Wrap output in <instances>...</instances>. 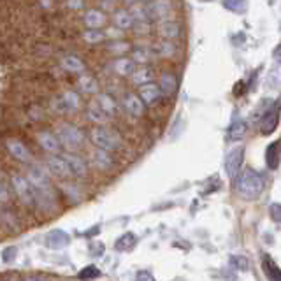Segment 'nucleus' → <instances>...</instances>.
<instances>
[{
  "instance_id": "1",
  "label": "nucleus",
  "mask_w": 281,
  "mask_h": 281,
  "mask_svg": "<svg viewBox=\"0 0 281 281\" xmlns=\"http://www.w3.org/2000/svg\"><path fill=\"white\" fill-rule=\"evenodd\" d=\"M264 192V180L257 171L253 169H244L239 176V183H237V193L241 199L253 200L259 199L260 193Z\"/></svg>"
},
{
  "instance_id": "2",
  "label": "nucleus",
  "mask_w": 281,
  "mask_h": 281,
  "mask_svg": "<svg viewBox=\"0 0 281 281\" xmlns=\"http://www.w3.org/2000/svg\"><path fill=\"white\" fill-rule=\"evenodd\" d=\"M90 141H92L95 148L104 149V151L109 153L118 149L121 144V137L111 129H106V126H95L92 132H90Z\"/></svg>"
},
{
  "instance_id": "3",
  "label": "nucleus",
  "mask_w": 281,
  "mask_h": 281,
  "mask_svg": "<svg viewBox=\"0 0 281 281\" xmlns=\"http://www.w3.org/2000/svg\"><path fill=\"white\" fill-rule=\"evenodd\" d=\"M57 139L60 146H65L67 149H78L83 146L85 134L72 123H60L57 126Z\"/></svg>"
},
{
  "instance_id": "4",
  "label": "nucleus",
  "mask_w": 281,
  "mask_h": 281,
  "mask_svg": "<svg viewBox=\"0 0 281 281\" xmlns=\"http://www.w3.org/2000/svg\"><path fill=\"white\" fill-rule=\"evenodd\" d=\"M11 185H13L16 195H18V199L21 200V204L25 206V208L29 209L35 208V190L23 174L14 172L13 176H11Z\"/></svg>"
},
{
  "instance_id": "5",
  "label": "nucleus",
  "mask_w": 281,
  "mask_h": 281,
  "mask_svg": "<svg viewBox=\"0 0 281 281\" xmlns=\"http://www.w3.org/2000/svg\"><path fill=\"white\" fill-rule=\"evenodd\" d=\"M25 177L30 181V185L34 187V190H37V192H47V190H53L51 188L49 172H47V169H44V165L32 164Z\"/></svg>"
},
{
  "instance_id": "6",
  "label": "nucleus",
  "mask_w": 281,
  "mask_h": 281,
  "mask_svg": "<svg viewBox=\"0 0 281 281\" xmlns=\"http://www.w3.org/2000/svg\"><path fill=\"white\" fill-rule=\"evenodd\" d=\"M81 106V100H79V95L72 90L69 92H63L58 98H53L51 102V108L57 113H76Z\"/></svg>"
},
{
  "instance_id": "7",
  "label": "nucleus",
  "mask_w": 281,
  "mask_h": 281,
  "mask_svg": "<svg viewBox=\"0 0 281 281\" xmlns=\"http://www.w3.org/2000/svg\"><path fill=\"white\" fill-rule=\"evenodd\" d=\"M244 160V148L243 146H236L225 157V171H227L231 180H236L241 172V165Z\"/></svg>"
},
{
  "instance_id": "8",
  "label": "nucleus",
  "mask_w": 281,
  "mask_h": 281,
  "mask_svg": "<svg viewBox=\"0 0 281 281\" xmlns=\"http://www.w3.org/2000/svg\"><path fill=\"white\" fill-rule=\"evenodd\" d=\"M46 169H47V172H49L51 176L58 177V180H62V181L70 180V177H72V174H70V171H69V165H67V162L63 160L62 155L47 157Z\"/></svg>"
},
{
  "instance_id": "9",
  "label": "nucleus",
  "mask_w": 281,
  "mask_h": 281,
  "mask_svg": "<svg viewBox=\"0 0 281 281\" xmlns=\"http://www.w3.org/2000/svg\"><path fill=\"white\" fill-rule=\"evenodd\" d=\"M146 16L148 19H165L172 11V0H153V2L146 4L144 6Z\"/></svg>"
},
{
  "instance_id": "10",
  "label": "nucleus",
  "mask_w": 281,
  "mask_h": 281,
  "mask_svg": "<svg viewBox=\"0 0 281 281\" xmlns=\"http://www.w3.org/2000/svg\"><path fill=\"white\" fill-rule=\"evenodd\" d=\"M6 148L9 151V155L14 158V160L21 162V164H29L32 162V153L30 149L27 148L19 139H7L6 141Z\"/></svg>"
},
{
  "instance_id": "11",
  "label": "nucleus",
  "mask_w": 281,
  "mask_h": 281,
  "mask_svg": "<svg viewBox=\"0 0 281 281\" xmlns=\"http://www.w3.org/2000/svg\"><path fill=\"white\" fill-rule=\"evenodd\" d=\"M63 160L67 162V165H69V171L72 176L76 177H85L86 174H88V164H86L85 158H81L76 153L69 151V153H63Z\"/></svg>"
},
{
  "instance_id": "12",
  "label": "nucleus",
  "mask_w": 281,
  "mask_h": 281,
  "mask_svg": "<svg viewBox=\"0 0 281 281\" xmlns=\"http://www.w3.org/2000/svg\"><path fill=\"white\" fill-rule=\"evenodd\" d=\"M37 142L44 151L51 153V155H58V151H60V148H62L60 142L57 139V136L47 132V130H42V132L37 134Z\"/></svg>"
},
{
  "instance_id": "13",
  "label": "nucleus",
  "mask_w": 281,
  "mask_h": 281,
  "mask_svg": "<svg viewBox=\"0 0 281 281\" xmlns=\"http://www.w3.org/2000/svg\"><path fill=\"white\" fill-rule=\"evenodd\" d=\"M157 29H158V34L164 39H167V41H172V39L181 35V25L176 19H160Z\"/></svg>"
},
{
  "instance_id": "14",
  "label": "nucleus",
  "mask_w": 281,
  "mask_h": 281,
  "mask_svg": "<svg viewBox=\"0 0 281 281\" xmlns=\"http://www.w3.org/2000/svg\"><path fill=\"white\" fill-rule=\"evenodd\" d=\"M90 162H92V165L95 169H98V171H108L114 164V160L111 158V153L98 148H95L93 151L90 153Z\"/></svg>"
},
{
  "instance_id": "15",
  "label": "nucleus",
  "mask_w": 281,
  "mask_h": 281,
  "mask_svg": "<svg viewBox=\"0 0 281 281\" xmlns=\"http://www.w3.org/2000/svg\"><path fill=\"white\" fill-rule=\"evenodd\" d=\"M160 88H158L157 83H146V85H141L139 86V95L137 97L142 100V104H148V106H153L155 102L160 98Z\"/></svg>"
},
{
  "instance_id": "16",
  "label": "nucleus",
  "mask_w": 281,
  "mask_h": 281,
  "mask_svg": "<svg viewBox=\"0 0 281 281\" xmlns=\"http://www.w3.org/2000/svg\"><path fill=\"white\" fill-rule=\"evenodd\" d=\"M123 106L126 109V113L132 114V116L139 118L144 114V104H142V100L139 97H137L136 93H129L125 95V100H123Z\"/></svg>"
},
{
  "instance_id": "17",
  "label": "nucleus",
  "mask_w": 281,
  "mask_h": 281,
  "mask_svg": "<svg viewBox=\"0 0 281 281\" xmlns=\"http://www.w3.org/2000/svg\"><path fill=\"white\" fill-rule=\"evenodd\" d=\"M95 102L98 104V108H100L102 111H104V114L108 118L111 116H116V113H118V106H116V102H114V98L111 97V95L108 93H100V95H97V98H95Z\"/></svg>"
},
{
  "instance_id": "18",
  "label": "nucleus",
  "mask_w": 281,
  "mask_h": 281,
  "mask_svg": "<svg viewBox=\"0 0 281 281\" xmlns=\"http://www.w3.org/2000/svg\"><path fill=\"white\" fill-rule=\"evenodd\" d=\"M279 121V111H278V104H276L274 109H269V113H266V116L262 118V123H260V132L262 134H271L272 130L278 126Z\"/></svg>"
},
{
  "instance_id": "19",
  "label": "nucleus",
  "mask_w": 281,
  "mask_h": 281,
  "mask_svg": "<svg viewBox=\"0 0 281 281\" xmlns=\"http://www.w3.org/2000/svg\"><path fill=\"white\" fill-rule=\"evenodd\" d=\"M60 188L63 190V195L69 199V202H72V204L81 202L83 193H81V188H79L76 183H72V181L65 180V181H62V183H60Z\"/></svg>"
},
{
  "instance_id": "20",
  "label": "nucleus",
  "mask_w": 281,
  "mask_h": 281,
  "mask_svg": "<svg viewBox=\"0 0 281 281\" xmlns=\"http://www.w3.org/2000/svg\"><path fill=\"white\" fill-rule=\"evenodd\" d=\"M85 25L88 27L90 30L100 29V27L106 25V14L100 13L98 9H90V11H86V14H85Z\"/></svg>"
},
{
  "instance_id": "21",
  "label": "nucleus",
  "mask_w": 281,
  "mask_h": 281,
  "mask_svg": "<svg viewBox=\"0 0 281 281\" xmlns=\"http://www.w3.org/2000/svg\"><path fill=\"white\" fill-rule=\"evenodd\" d=\"M46 241H47V246H49L51 250H60V248H65L67 244H69V236H67L63 231H53V232H49Z\"/></svg>"
},
{
  "instance_id": "22",
  "label": "nucleus",
  "mask_w": 281,
  "mask_h": 281,
  "mask_svg": "<svg viewBox=\"0 0 281 281\" xmlns=\"http://www.w3.org/2000/svg\"><path fill=\"white\" fill-rule=\"evenodd\" d=\"M158 88H160L162 93L172 95L174 92H176V88H177L176 76L171 74V72H164V74H162V78H160V83H158Z\"/></svg>"
},
{
  "instance_id": "23",
  "label": "nucleus",
  "mask_w": 281,
  "mask_h": 281,
  "mask_svg": "<svg viewBox=\"0 0 281 281\" xmlns=\"http://www.w3.org/2000/svg\"><path fill=\"white\" fill-rule=\"evenodd\" d=\"M113 67L120 76H132L134 70H136V62L132 58H118Z\"/></svg>"
},
{
  "instance_id": "24",
  "label": "nucleus",
  "mask_w": 281,
  "mask_h": 281,
  "mask_svg": "<svg viewBox=\"0 0 281 281\" xmlns=\"http://www.w3.org/2000/svg\"><path fill=\"white\" fill-rule=\"evenodd\" d=\"M114 25L118 27L120 30H126V29H132L134 25V18L132 14L129 13L126 9H120L114 13Z\"/></svg>"
},
{
  "instance_id": "25",
  "label": "nucleus",
  "mask_w": 281,
  "mask_h": 281,
  "mask_svg": "<svg viewBox=\"0 0 281 281\" xmlns=\"http://www.w3.org/2000/svg\"><path fill=\"white\" fill-rule=\"evenodd\" d=\"M86 114H88V120L90 121H93V123H97V125H104L106 121L109 120L108 116L104 114V111H102L100 108H98V104L97 102H90V106H88V111H86Z\"/></svg>"
},
{
  "instance_id": "26",
  "label": "nucleus",
  "mask_w": 281,
  "mask_h": 281,
  "mask_svg": "<svg viewBox=\"0 0 281 281\" xmlns=\"http://www.w3.org/2000/svg\"><path fill=\"white\" fill-rule=\"evenodd\" d=\"M266 160H267V167L269 169H278L279 167V142L278 141H274L267 148Z\"/></svg>"
},
{
  "instance_id": "27",
  "label": "nucleus",
  "mask_w": 281,
  "mask_h": 281,
  "mask_svg": "<svg viewBox=\"0 0 281 281\" xmlns=\"http://www.w3.org/2000/svg\"><path fill=\"white\" fill-rule=\"evenodd\" d=\"M78 85H79V88H81L83 93H97L98 92L97 79L92 78V76H88V74H83V76L79 78Z\"/></svg>"
},
{
  "instance_id": "28",
  "label": "nucleus",
  "mask_w": 281,
  "mask_h": 281,
  "mask_svg": "<svg viewBox=\"0 0 281 281\" xmlns=\"http://www.w3.org/2000/svg\"><path fill=\"white\" fill-rule=\"evenodd\" d=\"M62 67L65 70H69V72H83V70H85V63H83V60H79V58L74 57V55H69V57L63 58Z\"/></svg>"
},
{
  "instance_id": "29",
  "label": "nucleus",
  "mask_w": 281,
  "mask_h": 281,
  "mask_svg": "<svg viewBox=\"0 0 281 281\" xmlns=\"http://www.w3.org/2000/svg\"><path fill=\"white\" fill-rule=\"evenodd\" d=\"M132 81L136 85H146V83H151L153 81V70L148 69V67H142V69L134 70L132 74Z\"/></svg>"
},
{
  "instance_id": "30",
  "label": "nucleus",
  "mask_w": 281,
  "mask_h": 281,
  "mask_svg": "<svg viewBox=\"0 0 281 281\" xmlns=\"http://www.w3.org/2000/svg\"><path fill=\"white\" fill-rule=\"evenodd\" d=\"M151 53L158 55V57H171V55L176 53V46H174L171 41L158 42V44L151 47Z\"/></svg>"
},
{
  "instance_id": "31",
  "label": "nucleus",
  "mask_w": 281,
  "mask_h": 281,
  "mask_svg": "<svg viewBox=\"0 0 281 281\" xmlns=\"http://www.w3.org/2000/svg\"><path fill=\"white\" fill-rule=\"evenodd\" d=\"M248 126L244 121H236V123L231 125V129H228V139L231 141H239L244 137V134H246Z\"/></svg>"
},
{
  "instance_id": "32",
  "label": "nucleus",
  "mask_w": 281,
  "mask_h": 281,
  "mask_svg": "<svg viewBox=\"0 0 281 281\" xmlns=\"http://www.w3.org/2000/svg\"><path fill=\"white\" fill-rule=\"evenodd\" d=\"M225 9L232 11V13H244L248 7L246 0H221Z\"/></svg>"
},
{
  "instance_id": "33",
  "label": "nucleus",
  "mask_w": 281,
  "mask_h": 281,
  "mask_svg": "<svg viewBox=\"0 0 281 281\" xmlns=\"http://www.w3.org/2000/svg\"><path fill=\"white\" fill-rule=\"evenodd\" d=\"M129 13L132 14L134 21H148V16H146V11L142 4H134V6L129 9Z\"/></svg>"
},
{
  "instance_id": "34",
  "label": "nucleus",
  "mask_w": 281,
  "mask_h": 281,
  "mask_svg": "<svg viewBox=\"0 0 281 281\" xmlns=\"http://www.w3.org/2000/svg\"><path fill=\"white\" fill-rule=\"evenodd\" d=\"M264 269H266V272H267V279L269 281H279V269L272 264L271 259H266V262H264Z\"/></svg>"
},
{
  "instance_id": "35",
  "label": "nucleus",
  "mask_w": 281,
  "mask_h": 281,
  "mask_svg": "<svg viewBox=\"0 0 281 281\" xmlns=\"http://www.w3.org/2000/svg\"><path fill=\"white\" fill-rule=\"evenodd\" d=\"M149 55H151V49H148V47H137V49H134L132 60L137 63H146L149 60Z\"/></svg>"
},
{
  "instance_id": "36",
  "label": "nucleus",
  "mask_w": 281,
  "mask_h": 281,
  "mask_svg": "<svg viewBox=\"0 0 281 281\" xmlns=\"http://www.w3.org/2000/svg\"><path fill=\"white\" fill-rule=\"evenodd\" d=\"M134 243H136V236H134L132 232H129V234L121 236L120 239L116 241V248L118 250H126V248L132 246Z\"/></svg>"
},
{
  "instance_id": "37",
  "label": "nucleus",
  "mask_w": 281,
  "mask_h": 281,
  "mask_svg": "<svg viewBox=\"0 0 281 281\" xmlns=\"http://www.w3.org/2000/svg\"><path fill=\"white\" fill-rule=\"evenodd\" d=\"M83 37H85V41L86 42H90V44H95V42H100L102 39L106 37L102 32H98V30H86L85 34H83Z\"/></svg>"
},
{
  "instance_id": "38",
  "label": "nucleus",
  "mask_w": 281,
  "mask_h": 281,
  "mask_svg": "<svg viewBox=\"0 0 281 281\" xmlns=\"http://www.w3.org/2000/svg\"><path fill=\"white\" fill-rule=\"evenodd\" d=\"M9 202V188H7L6 181H4V172L0 169V204Z\"/></svg>"
},
{
  "instance_id": "39",
  "label": "nucleus",
  "mask_w": 281,
  "mask_h": 281,
  "mask_svg": "<svg viewBox=\"0 0 281 281\" xmlns=\"http://www.w3.org/2000/svg\"><path fill=\"white\" fill-rule=\"evenodd\" d=\"M129 49H130V44L129 42H123V41H114L113 44L109 46V51H113L114 55H121Z\"/></svg>"
},
{
  "instance_id": "40",
  "label": "nucleus",
  "mask_w": 281,
  "mask_h": 281,
  "mask_svg": "<svg viewBox=\"0 0 281 281\" xmlns=\"http://www.w3.org/2000/svg\"><path fill=\"white\" fill-rule=\"evenodd\" d=\"M97 276H100V271H98L95 266H88L86 269H83L81 272H79V278H83V279H93V278H97Z\"/></svg>"
},
{
  "instance_id": "41",
  "label": "nucleus",
  "mask_w": 281,
  "mask_h": 281,
  "mask_svg": "<svg viewBox=\"0 0 281 281\" xmlns=\"http://www.w3.org/2000/svg\"><path fill=\"white\" fill-rule=\"evenodd\" d=\"M232 264H234V267L241 269V271H248V267H250L244 257H232Z\"/></svg>"
},
{
  "instance_id": "42",
  "label": "nucleus",
  "mask_w": 281,
  "mask_h": 281,
  "mask_svg": "<svg viewBox=\"0 0 281 281\" xmlns=\"http://www.w3.org/2000/svg\"><path fill=\"white\" fill-rule=\"evenodd\" d=\"M132 29L136 30V34H148L149 27H148V21H134Z\"/></svg>"
},
{
  "instance_id": "43",
  "label": "nucleus",
  "mask_w": 281,
  "mask_h": 281,
  "mask_svg": "<svg viewBox=\"0 0 281 281\" xmlns=\"http://www.w3.org/2000/svg\"><path fill=\"white\" fill-rule=\"evenodd\" d=\"M13 257H16V248H9L7 251L2 253V259L6 260V262H11V259H13Z\"/></svg>"
},
{
  "instance_id": "44",
  "label": "nucleus",
  "mask_w": 281,
  "mask_h": 281,
  "mask_svg": "<svg viewBox=\"0 0 281 281\" xmlns=\"http://www.w3.org/2000/svg\"><path fill=\"white\" fill-rule=\"evenodd\" d=\"M104 35H106V37H114V39H118V37H121V32H120V29H109Z\"/></svg>"
},
{
  "instance_id": "45",
  "label": "nucleus",
  "mask_w": 281,
  "mask_h": 281,
  "mask_svg": "<svg viewBox=\"0 0 281 281\" xmlns=\"http://www.w3.org/2000/svg\"><path fill=\"white\" fill-rule=\"evenodd\" d=\"M271 215H272V218H274V221H279V204H272Z\"/></svg>"
},
{
  "instance_id": "46",
  "label": "nucleus",
  "mask_w": 281,
  "mask_h": 281,
  "mask_svg": "<svg viewBox=\"0 0 281 281\" xmlns=\"http://www.w3.org/2000/svg\"><path fill=\"white\" fill-rule=\"evenodd\" d=\"M85 0H69V7L70 9H81Z\"/></svg>"
},
{
  "instance_id": "47",
  "label": "nucleus",
  "mask_w": 281,
  "mask_h": 281,
  "mask_svg": "<svg viewBox=\"0 0 281 281\" xmlns=\"http://www.w3.org/2000/svg\"><path fill=\"white\" fill-rule=\"evenodd\" d=\"M137 281H155V279H153V276L149 272H139L137 274Z\"/></svg>"
},
{
  "instance_id": "48",
  "label": "nucleus",
  "mask_w": 281,
  "mask_h": 281,
  "mask_svg": "<svg viewBox=\"0 0 281 281\" xmlns=\"http://www.w3.org/2000/svg\"><path fill=\"white\" fill-rule=\"evenodd\" d=\"M23 281H47V278H44V276H27Z\"/></svg>"
},
{
  "instance_id": "49",
  "label": "nucleus",
  "mask_w": 281,
  "mask_h": 281,
  "mask_svg": "<svg viewBox=\"0 0 281 281\" xmlns=\"http://www.w3.org/2000/svg\"><path fill=\"white\" fill-rule=\"evenodd\" d=\"M129 4H136V2H139V0H126Z\"/></svg>"
},
{
  "instance_id": "50",
  "label": "nucleus",
  "mask_w": 281,
  "mask_h": 281,
  "mask_svg": "<svg viewBox=\"0 0 281 281\" xmlns=\"http://www.w3.org/2000/svg\"><path fill=\"white\" fill-rule=\"evenodd\" d=\"M4 281H18L16 278H7V279H4Z\"/></svg>"
}]
</instances>
